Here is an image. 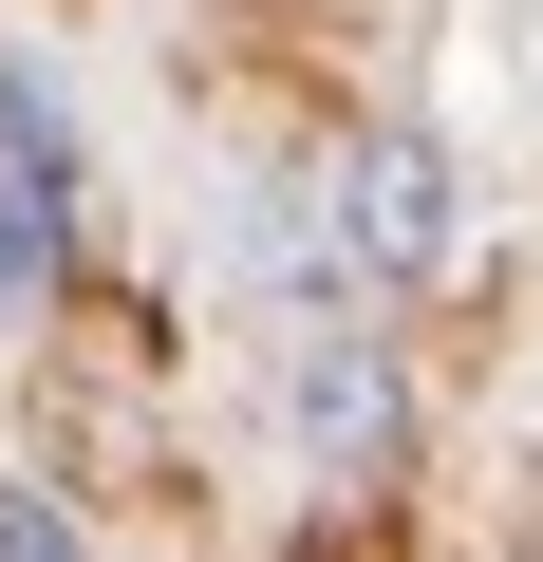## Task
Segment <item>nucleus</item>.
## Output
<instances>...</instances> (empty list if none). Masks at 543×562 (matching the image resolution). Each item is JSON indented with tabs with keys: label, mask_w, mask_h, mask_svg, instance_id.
<instances>
[{
	"label": "nucleus",
	"mask_w": 543,
	"mask_h": 562,
	"mask_svg": "<svg viewBox=\"0 0 543 562\" xmlns=\"http://www.w3.org/2000/svg\"><path fill=\"white\" fill-rule=\"evenodd\" d=\"M319 206H338V244H357L375 281H450V262H468V169H450L431 132H357V169H338Z\"/></svg>",
	"instance_id": "1"
},
{
	"label": "nucleus",
	"mask_w": 543,
	"mask_h": 562,
	"mask_svg": "<svg viewBox=\"0 0 543 562\" xmlns=\"http://www.w3.org/2000/svg\"><path fill=\"white\" fill-rule=\"evenodd\" d=\"M282 413H301V450H319L338 487H394V469H412V394H394V357H375V338H338V319L301 338Z\"/></svg>",
	"instance_id": "2"
},
{
	"label": "nucleus",
	"mask_w": 543,
	"mask_h": 562,
	"mask_svg": "<svg viewBox=\"0 0 543 562\" xmlns=\"http://www.w3.org/2000/svg\"><path fill=\"white\" fill-rule=\"evenodd\" d=\"M76 262V113L0 57V281H57Z\"/></svg>",
	"instance_id": "3"
}]
</instances>
